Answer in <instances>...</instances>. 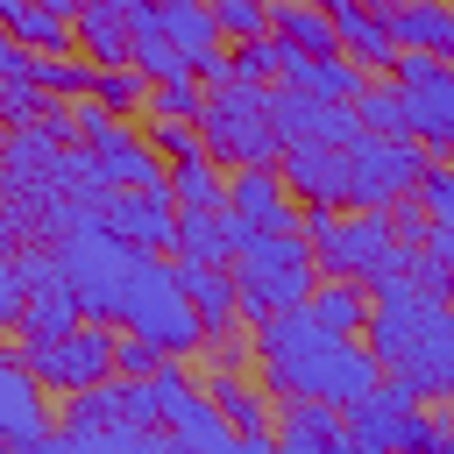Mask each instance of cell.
I'll list each match as a JSON object with an SVG mask.
<instances>
[{
  "label": "cell",
  "mask_w": 454,
  "mask_h": 454,
  "mask_svg": "<svg viewBox=\"0 0 454 454\" xmlns=\"http://www.w3.org/2000/svg\"><path fill=\"white\" fill-rule=\"evenodd\" d=\"M255 362H262V383L270 397L284 404H333V411H355L376 383H383V362L369 355V340L355 333H333L319 326L305 305H284L270 319H255Z\"/></svg>",
  "instance_id": "6da1fadb"
},
{
  "label": "cell",
  "mask_w": 454,
  "mask_h": 454,
  "mask_svg": "<svg viewBox=\"0 0 454 454\" xmlns=\"http://www.w3.org/2000/svg\"><path fill=\"white\" fill-rule=\"evenodd\" d=\"M369 355L383 362V376L419 383L426 397L454 390V298L404 277V270H376L369 277Z\"/></svg>",
  "instance_id": "7a4b0ae2"
},
{
  "label": "cell",
  "mask_w": 454,
  "mask_h": 454,
  "mask_svg": "<svg viewBox=\"0 0 454 454\" xmlns=\"http://www.w3.org/2000/svg\"><path fill=\"white\" fill-rule=\"evenodd\" d=\"M234 270V291H241V319H270L284 305H305L312 284H319V262H312V241L305 234H277V227H248L241 255L227 262Z\"/></svg>",
  "instance_id": "3957f363"
},
{
  "label": "cell",
  "mask_w": 454,
  "mask_h": 454,
  "mask_svg": "<svg viewBox=\"0 0 454 454\" xmlns=\"http://www.w3.org/2000/svg\"><path fill=\"white\" fill-rule=\"evenodd\" d=\"M57 262H64V284L78 291L85 319H121V291H128L142 248L121 241L99 213H78V220L57 234Z\"/></svg>",
  "instance_id": "277c9868"
},
{
  "label": "cell",
  "mask_w": 454,
  "mask_h": 454,
  "mask_svg": "<svg viewBox=\"0 0 454 454\" xmlns=\"http://www.w3.org/2000/svg\"><path fill=\"white\" fill-rule=\"evenodd\" d=\"M121 326H128V333H149L163 355H199L206 319H199V305L184 298L177 255H149V248H142V262H135V277H128V291H121Z\"/></svg>",
  "instance_id": "5b68a950"
},
{
  "label": "cell",
  "mask_w": 454,
  "mask_h": 454,
  "mask_svg": "<svg viewBox=\"0 0 454 454\" xmlns=\"http://www.w3.org/2000/svg\"><path fill=\"white\" fill-rule=\"evenodd\" d=\"M199 135H206V156L220 163H277L284 142L270 128V85H248V78H227V85H206V106H199Z\"/></svg>",
  "instance_id": "8992f818"
},
{
  "label": "cell",
  "mask_w": 454,
  "mask_h": 454,
  "mask_svg": "<svg viewBox=\"0 0 454 454\" xmlns=\"http://www.w3.org/2000/svg\"><path fill=\"white\" fill-rule=\"evenodd\" d=\"M21 362L35 369L43 390L78 397L114 376V333H106V319H78L71 333H21Z\"/></svg>",
  "instance_id": "52a82bcc"
},
{
  "label": "cell",
  "mask_w": 454,
  "mask_h": 454,
  "mask_svg": "<svg viewBox=\"0 0 454 454\" xmlns=\"http://www.w3.org/2000/svg\"><path fill=\"white\" fill-rule=\"evenodd\" d=\"M390 78L404 85V114H411V142L440 163H454V64L447 57H426V50H397Z\"/></svg>",
  "instance_id": "ba28073f"
},
{
  "label": "cell",
  "mask_w": 454,
  "mask_h": 454,
  "mask_svg": "<svg viewBox=\"0 0 454 454\" xmlns=\"http://www.w3.org/2000/svg\"><path fill=\"white\" fill-rule=\"evenodd\" d=\"M78 135H85V149H92V163H99L106 184H121V192H163V184H170L156 142H142V135H128L121 121H106L99 99H78Z\"/></svg>",
  "instance_id": "9c48e42d"
},
{
  "label": "cell",
  "mask_w": 454,
  "mask_h": 454,
  "mask_svg": "<svg viewBox=\"0 0 454 454\" xmlns=\"http://www.w3.org/2000/svg\"><path fill=\"white\" fill-rule=\"evenodd\" d=\"M426 149L411 135H362L348 149V206H397L404 192H419Z\"/></svg>",
  "instance_id": "30bf717a"
},
{
  "label": "cell",
  "mask_w": 454,
  "mask_h": 454,
  "mask_svg": "<svg viewBox=\"0 0 454 454\" xmlns=\"http://www.w3.org/2000/svg\"><path fill=\"white\" fill-rule=\"evenodd\" d=\"M270 128H277L284 149H291V142H326V149H355V142H362L355 106L312 99V92H298V85H270Z\"/></svg>",
  "instance_id": "8fae6325"
},
{
  "label": "cell",
  "mask_w": 454,
  "mask_h": 454,
  "mask_svg": "<svg viewBox=\"0 0 454 454\" xmlns=\"http://www.w3.org/2000/svg\"><path fill=\"white\" fill-rule=\"evenodd\" d=\"M99 220L121 234V241H135V248H149V255H170L177 248V206H170V184L163 192H106L99 199Z\"/></svg>",
  "instance_id": "7c38bea8"
},
{
  "label": "cell",
  "mask_w": 454,
  "mask_h": 454,
  "mask_svg": "<svg viewBox=\"0 0 454 454\" xmlns=\"http://www.w3.org/2000/svg\"><path fill=\"white\" fill-rule=\"evenodd\" d=\"M35 454H184L163 426H128V419H106V426H85V419H64L57 433H43Z\"/></svg>",
  "instance_id": "4fadbf2b"
},
{
  "label": "cell",
  "mask_w": 454,
  "mask_h": 454,
  "mask_svg": "<svg viewBox=\"0 0 454 454\" xmlns=\"http://www.w3.org/2000/svg\"><path fill=\"white\" fill-rule=\"evenodd\" d=\"M43 433H50V390L35 383V369L21 355H0V440L35 454Z\"/></svg>",
  "instance_id": "5bb4252c"
},
{
  "label": "cell",
  "mask_w": 454,
  "mask_h": 454,
  "mask_svg": "<svg viewBox=\"0 0 454 454\" xmlns=\"http://www.w3.org/2000/svg\"><path fill=\"white\" fill-rule=\"evenodd\" d=\"M284 170V192L305 199V206H348V149H326V142H291L277 156Z\"/></svg>",
  "instance_id": "9a60e30c"
},
{
  "label": "cell",
  "mask_w": 454,
  "mask_h": 454,
  "mask_svg": "<svg viewBox=\"0 0 454 454\" xmlns=\"http://www.w3.org/2000/svg\"><path fill=\"white\" fill-rule=\"evenodd\" d=\"M248 241V220H234L227 206L220 213H177V262H234Z\"/></svg>",
  "instance_id": "2e32d148"
},
{
  "label": "cell",
  "mask_w": 454,
  "mask_h": 454,
  "mask_svg": "<svg viewBox=\"0 0 454 454\" xmlns=\"http://www.w3.org/2000/svg\"><path fill=\"white\" fill-rule=\"evenodd\" d=\"M78 50H85L92 64H135L128 0H78Z\"/></svg>",
  "instance_id": "e0dca14e"
},
{
  "label": "cell",
  "mask_w": 454,
  "mask_h": 454,
  "mask_svg": "<svg viewBox=\"0 0 454 454\" xmlns=\"http://www.w3.org/2000/svg\"><path fill=\"white\" fill-rule=\"evenodd\" d=\"M270 35H284L298 57H348L333 14L312 7V0H270Z\"/></svg>",
  "instance_id": "ac0fdd59"
},
{
  "label": "cell",
  "mask_w": 454,
  "mask_h": 454,
  "mask_svg": "<svg viewBox=\"0 0 454 454\" xmlns=\"http://www.w3.org/2000/svg\"><path fill=\"white\" fill-rule=\"evenodd\" d=\"M177 277H184V298L199 305L206 333H234V319H241V291H234V270H227V262H177Z\"/></svg>",
  "instance_id": "d6986e66"
},
{
  "label": "cell",
  "mask_w": 454,
  "mask_h": 454,
  "mask_svg": "<svg viewBox=\"0 0 454 454\" xmlns=\"http://www.w3.org/2000/svg\"><path fill=\"white\" fill-rule=\"evenodd\" d=\"M333 28H340V50L362 64V71H390L397 64V43H390V28L362 7V0H340L333 7Z\"/></svg>",
  "instance_id": "ffe728a7"
},
{
  "label": "cell",
  "mask_w": 454,
  "mask_h": 454,
  "mask_svg": "<svg viewBox=\"0 0 454 454\" xmlns=\"http://www.w3.org/2000/svg\"><path fill=\"white\" fill-rule=\"evenodd\" d=\"M305 312H312L319 326H333V333H362V326H369V284H355V277H319L312 298H305Z\"/></svg>",
  "instance_id": "44dd1931"
},
{
  "label": "cell",
  "mask_w": 454,
  "mask_h": 454,
  "mask_svg": "<svg viewBox=\"0 0 454 454\" xmlns=\"http://www.w3.org/2000/svg\"><path fill=\"white\" fill-rule=\"evenodd\" d=\"M206 397L220 404V419H227L234 433H270V390H255L241 369H213Z\"/></svg>",
  "instance_id": "7402d4cb"
},
{
  "label": "cell",
  "mask_w": 454,
  "mask_h": 454,
  "mask_svg": "<svg viewBox=\"0 0 454 454\" xmlns=\"http://www.w3.org/2000/svg\"><path fill=\"white\" fill-rule=\"evenodd\" d=\"M340 433H348V411H333V404H312V397H305V404H291V411H284V440H277V447H284V454H333V440H340Z\"/></svg>",
  "instance_id": "603a6c76"
},
{
  "label": "cell",
  "mask_w": 454,
  "mask_h": 454,
  "mask_svg": "<svg viewBox=\"0 0 454 454\" xmlns=\"http://www.w3.org/2000/svg\"><path fill=\"white\" fill-rule=\"evenodd\" d=\"M163 14V35L199 64L206 50H220V21H213V0H170V7H156Z\"/></svg>",
  "instance_id": "cb8c5ba5"
},
{
  "label": "cell",
  "mask_w": 454,
  "mask_h": 454,
  "mask_svg": "<svg viewBox=\"0 0 454 454\" xmlns=\"http://www.w3.org/2000/svg\"><path fill=\"white\" fill-rule=\"evenodd\" d=\"M170 206L177 213H220L227 206V177L213 170V156H192L170 170Z\"/></svg>",
  "instance_id": "d4e9b609"
},
{
  "label": "cell",
  "mask_w": 454,
  "mask_h": 454,
  "mask_svg": "<svg viewBox=\"0 0 454 454\" xmlns=\"http://www.w3.org/2000/svg\"><path fill=\"white\" fill-rule=\"evenodd\" d=\"M355 121H362V135H404V128H411V114H404V85L376 71V78L362 85V99H355Z\"/></svg>",
  "instance_id": "484cf974"
},
{
  "label": "cell",
  "mask_w": 454,
  "mask_h": 454,
  "mask_svg": "<svg viewBox=\"0 0 454 454\" xmlns=\"http://www.w3.org/2000/svg\"><path fill=\"white\" fill-rule=\"evenodd\" d=\"M390 454H454V411H426V404L404 411Z\"/></svg>",
  "instance_id": "4316f807"
},
{
  "label": "cell",
  "mask_w": 454,
  "mask_h": 454,
  "mask_svg": "<svg viewBox=\"0 0 454 454\" xmlns=\"http://www.w3.org/2000/svg\"><path fill=\"white\" fill-rule=\"evenodd\" d=\"M78 319H85L78 291H71V284H50V291H28V319H21V333H71Z\"/></svg>",
  "instance_id": "83f0119b"
},
{
  "label": "cell",
  "mask_w": 454,
  "mask_h": 454,
  "mask_svg": "<svg viewBox=\"0 0 454 454\" xmlns=\"http://www.w3.org/2000/svg\"><path fill=\"white\" fill-rule=\"evenodd\" d=\"M199 106H206V78L199 71H184V78H163V85H149V121H199Z\"/></svg>",
  "instance_id": "f1b7e54d"
},
{
  "label": "cell",
  "mask_w": 454,
  "mask_h": 454,
  "mask_svg": "<svg viewBox=\"0 0 454 454\" xmlns=\"http://www.w3.org/2000/svg\"><path fill=\"white\" fill-rule=\"evenodd\" d=\"M28 78H35L43 92H64V99H92V78H99V64H78V57H43V50H35Z\"/></svg>",
  "instance_id": "f546056e"
},
{
  "label": "cell",
  "mask_w": 454,
  "mask_h": 454,
  "mask_svg": "<svg viewBox=\"0 0 454 454\" xmlns=\"http://www.w3.org/2000/svg\"><path fill=\"white\" fill-rule=\"evenodd\" d=\"M419 206H426L433 234H447V241H454V163L426 156V170H419Z\"/></svg>",
  "instance_id": "4dcf8cb0"
},
{
  "label": "cell",
  "mask_w": 454,
  "mask_h": 454,
  "mask_svg": "<svg viewBox=\"0 0 454 454\" xmlns=\"http://www.w3.org/2000/svg\"><path fill=\"white\" fill-rule=\"evenodd\" d=\"M284 57H291V43H284V35L234 43V78H248V85H277V78H284Z\"/></svg>",
  "instance_id": "1f68e13d"
},
{
  "label": "cell",
  "mask_w": 454,
  "mask_h": 454,
  "mask_svg": "<svg viewBox=\"0 0 454 454\" xmlns=\"http://www.w3.org/2000/svg\"><path fill=\"white\" fill-rule=\"evenodd\" d=\"M92 99H99L106 114H128V106H149V78H142L135 64H99V78H92Z\"/></svg>",
  "instance_id": "d6a6232c"
},
{
  "label": "cell",
  "mask_w": 454,
  "mask_h": 454,
  "mask_svg": "<svg viewBox=\"0 0 454 454\" xmlns=\"http://www.w3.org/2000/svg\"><path fill=\"white\" fill-rule=\"evenodd\" d=\"M213 21L227 43H255L270 35V0H213Z\"/></svg>",
  "instance_id": "836d02e7"
},
{
  "label": "cell",
  "mask_w": 454,
  "mask_h": 454,
  "mask_svg": "<svg viewBox=\"0 0 454 454\" xmlns=\"http://www.w3.org/2000/svg\"><path fill=\"white\" fill-rule=\"evenodd\" d=\"M163 362H177V355H163L149 333H121V340H114V376H135V383H149Z\"/></svg>",
  "instance_id": "e575fe53"
},
{
  "label": "cell",
  "mask_w": 454,
  "mask_h": 454,
  "mask_svg": "<svg viewBox=\"0 0 454 454\" xmlns=\"http://www.w3.org/2000/svg\"><path fill=\"white\" fill-rule=\"evenodd\" d=\"M43 114H57V106H43V85L35 78H0V121L7 128H35Z\"/></svg>",
  "instance_id": "d590c367"
},
{
  "label": "cell",
  "mask_w": 454,
  "mask_h": 454,
  "mask_svg": "<svg viewBox=\"0 0 454 454\" xmlns=\"http://www.w3.org/2000/svg\"><path fill=\"white\" fill-rule=\"evenodd\" d=\"M149 142H156V156H177V163L206 156V135H199V121H149Z\"/></svg>",
  "instance_id": "8d00e7d4"
},
{
  "label": "cell",
  "mask_w": 454,
  "mask_h": 454,
  "mask_svg": "<svg viewBox=\"0 0 454 454\" xmlns=\"http://www.w3.org/2000/svg\"><path fill=\"white\" fill-rule=\"evenodd\" d=\"M28 319V284L14 270V255H0V326H21Z\"/></svg>",
  "instance_id": "74e56055"
},
{
  "label": "cell",
  "mask_w": 454,
  "mask_h": 454,
  "mask_svg": "<svg viewBox=\"0 0 454 454\" xmlns=\"http://www.w3.org/2000/svg\"><path fill=\"white\" fill-rule=\"evenodd\" d=\"M28 64H35V50L14 43V28L0 21V78H28Z\"/></svg>",
  "instance_id": "f35d334b"
},
{
  "label": "cell",
  "mask_w": 454,
  "mask_h": 454,
  "mask_svg": "<svg viewBox=\"0 0 454 454\" xmlns=\"http://www.w3.org/2000/svg\"><path fill=\"white\" fill-rule=\"evenodd\" d=\"M192 71H199L206 85H227V78H234V50H206V57L192 64Z\"/></svg>",
  "instance_id": "ab89813d"
},
{
  "label": "cell",
  "mask_w": 454,
  "mask_h": 454,
  "mask_svg": "<svg viewBox=\"0 0 454 454\" xmlns=\"http://www.w3.org/2000/svg\"><path fill=\"white\" fill-rule=\"evenodd\" d=\"M312 7H326V14H333V7H340V0H312Z\"/></svg>",
  "instance_id": "60d3db41"
},
{
  "label": "cell",
  "mask_w": 454,
  "mask_h": 454,
  "mask_svg": "<svg viewBox=\"0 0 454 454\" xmlns=\"http://www.w3.org/2000/svg\"><path fill=\"white\" fill-rule=\"evenodd\" d=\"M7 135H14V128H7V121H0V149H7Z\"/></svg>",
  "instance_id": "b9f144b4"
},
{
  "label": "cell",
  "mask_w": 454,
  "mask_h": 454,
  "mask_svg": "<svg viewBox=\"0 0 454 454\" xmlns=\"http://www.w3.org/2000/svg\"><path fill=\"white\" fill-rule=\"evenodd\" d=\"M149 7H170V0H149Z\"/></svg>",
  "instance_id": "7bdbcfd3"
},
{
  "label": "cell",
  "mask_w": 454,
  "mask_h": 454,
  "mask_svg": "<svg viewBox=\"0 0 454 454\" xmlns=\"http://www.w3.org/2000/svg\"><path fill=\"white\" fill-rule=\"evenodd\" d=\"M447 397H454V390H447ZM447 411H454V404H447Z\"/></svg>",
  "instance_id": "ee69618b"
},
{
  "label": "cell",
  "mask_w": 454,
  "mask_h": 454,
  "mask_svg": "<svg viewBox=\"0 0 454 454\" xmlns=\"http://www.w3.org/2000/svg\"><path fill=\"white\" fill-rule=\"evenodd\" d=\"M447 7H454V0H447Z\"/></svg>",
  "instance_id": "f6af8a7d"
}]
</instances>
